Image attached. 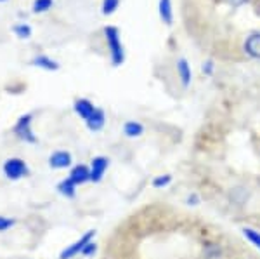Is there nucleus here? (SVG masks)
Wrapping results in <instances>:
<instances>
[{"label": "nucleus", "instance_id": "1", "mask_svg": "<svg viewBox=\"0 0 260 259\" xmlns=\"http://www.w3.org/2000/svg\"><path fill=\"white\" fill-rule=\"evenodd\" d=\"M104 40H106L108 51H110V60L113 66H121L125 63V47L121 42L120 30L113 24L104 26Z\"/></svg>", "mask_w": 260, "mask_h": 259}, {"label": "nucleus", "instance_id": "2", "mask_svg": "<svg viewBox=\"0 0 260 259\" xmlns=\"http://www.w3.org/2000/svg\"><path fill=\"white\" fill-rule=\"evenodd\" d=\"M12 132L18 137L19 141L28 145H35L39 141L35 131H33V113H24L21 115L18 120H16L14 127H12Z\"/></svg>", "mask_w": 260, "mask_h": 259}, {"label": "nucleus", "instance_id": "3", "mask_svg": "<svg viewBox=\"0 0 260 259\" xmlns=\"http://www.w3.org/2000/svg\"><path fill=\"white\" fill-rule=\"evenodd\" d=\"M2 172H4V176L7 179H11V181H19V179L30 176V165H28L23 158L11 157L2 164Z\"/></svg>", "mask_w": 260, "mask_h": 259}, {"label": "nucleus", "instance_id": "4", "mask_svg": "<svg viewBox=\"0 0 260 259\" xmlns=\"http://www.w3.org/2000/svg\"><path fill=\"white\" fill-rule=\"evenodd\" d=\"M95 239V229H89V232H85L83 235H80V239H77L73 242V244L66 245L64 249L59 252V259H75L78 257L82 254L83 247H85L89 242H92Z\"/></svg>", "mask_w": 260, "mask_h": 259}, {"label": "nucleus", "instance_id": "5", "mask_svg": "<svg viewBox=\"0 0 260 259\" xmlns=\"http://www.w3.org/2000/svg\"><path fill=\"white\" fill-rule=\"evenodd\" d=\"M90 183H101L106 176L108 169H110V158L104 155H98L90 160Z\"/></svg>", "mask_w": 260, "mask_h": 259}, {"label": "nucleus", "instance_id": "6", "mask_svg": "<svg viewBox=\"0 0 260 259\" xmlns=\"http://www.w3.org/2000/svg\"><path fill=\"white\" fill-rule=\"evenodd\" d=\"M243 52L251 61L260 63V32H251L243 40Z\"/></svg>", "mask_w": 260, "mask_h": 259}, {"label": "nucleus", "instance_id": "7", "mask_svg": "<svg viewBox=\"0 0 260 259\" xmlns=\"http://www.w3.org/2000/svg\"><path fill=\"white\" fill-rule=\"evenodd\" d=\"M73 165V155L68 150H56V152L50 153L49 157V167L54 170H62V169H70Z\"/></svg>", "mask_w": 260, "mask_h": 259}, {"label": "nucleus", "instance_id": "8", "mask_svg": "<svg viewBox=\"0 0 260 259\" xmlns=\"http://www.w3.org/2000/svg\"><path fill=\"white\" fill-rule=\"evenodd\" d=\"M175 70H177L180 85H182L184 89H187L192 83V68L189 65V61H187L186 57H179L177 63H175Z\"/></svg>", "mask_w": 260, "mask_h": 259}, {"label": "nucleus", "instance_id": "9", "mask_svg": "<svg viewBox=\"0 0 260 259\" xmlns=\"http://www.w3.org/2000/svg\"><path fill=\"white\" fill-rule=\"evenodd\" d=\"M68 178L77 186H82V185H87V183H90V169H89V165H85V164L73 165L70 169Z\"/></svg>", "mask_w": 260, "mask_h": 259}, {"label": "nucleus", "instance_id": "10", "mask_svg": "<svg viewBox=\"0 0 260 259\" xmlns=\"http://www.w3.org/2000/svg\"><path fill=\"white\" fill-rule=\"evenodd\" d=\"M95 108H98V106H94V103H92L90 99H87V98H77L73 101V111L77 113V117H80L83 122H85V120L89 119L92 113H94Z\"/></svg>", "mask_w": 260, "mask_h": 259}, {"label": "nucleus", "instance_id": "11", "mask_svg": "<svg viewBox=\"0 0 260 259\" xmlns=\"http://www.w3.org/2000/svg\"><path fill=\"white\" fill-rule=\"evenodd\" d=\"M85 125L90 132H99L106 125V113H104L103 108H95V111L92 113L89 119L85 120Z\"/></svg>", "mask_w": 260, "mask_h": 259}, {"label": "nucleus", "instance_id": "12", "mask_svg": "<svg viewBox=\"0 0 260 259\" xmlns=\"http://www.w3.org/2000/svg\"><path fill=\"white\" fill-rule=\"evenodd\" d=\"M158 16L165 26L174 24V4H172V0H158Z\"/></svg>", "mask_w": 260, "mask_h": 259}, {"label": "nucleus", "instance_id": "13", "mask_svg": "<svg viewBox=\"0 0 260 259\" xmlns=\"http://www.w3.org/2000/svg\"><path fill=\"white\" fill-rule=\"evenodd\" d=\"M31 65L37 66V68L45 70V72H57V70H59V63L56 60H52L50 56H47V54H37L31 60Z\"/></svg>", "mask_w": 260, "mask_h": 259}, {"label": "nucleus", "instance_id": "14", "mask_svg": "<svg viewBox=\"0 0 260 259\" xmlns=\"http://www.w3.org/2000/svg\"><path fill=\"white\" fill-rule=\"evenodd\" d=\"M121 131H123V134L127 137L134 139V137H141L144 134V125H142L139 120H127V122L123 124V127H121Z\"/></svg>", "mask_w": 260, "mask_h": 259}, {"label": "nucleus", "instance_id": "15", "mask_svg": "<svg viewBox=\"0 0 260 259\" xmlns=\"http://www.w3.org/2000/svg\"><path fill=\"white\" fill-rule=\"evenodd\" d=\"M77 188L78 186L75 185L70 178H64V179H61V181L57 183L56 190H57V193L62 195L64 198H75V197H77Z\"/></svg>", "mask_w": 260, "mask_h": 259}, {"label": "nucleus", "instance_id": "16", "mask_svg": "<svg viewBox=\"0 0 260 259\" xmlns=\"http://www.w3.org/2000/svg\"><path fill=\"white\" fill-rule=\"evenodd\" d=\"M241 232H243V235H245V239L248 240L253 247H257L260 250V232H258V229H255L251 226H245Z\"/></svg>", "mask_w": 260, "mask_h": 259}, {"label": "nucleus", "instance_id": "17", "mask_svg": "<svg viewBox=\"0 0 260 259\" xmlns=\"http://www.w3.org/2000/svg\"><path fill=\"white\" fill-rule=\"evenodd\" d=\"M12 32H14V35L18 37V39H30L31 37V26L28 23H18L12 26Z\"/></svg>", "mask_w": 260, "mask_h": 259}, {"label": "nucleus", "instance_id": "18", "mask_svg": "<svg viewBox=\"0 0 260 259\" xmlns=\"http://www.w3.org/2000/svg\"><path fill=\"white\" fill-rule=\"evenodd\" d=\"M120 2L121 0H103L101 2V12H103V16L115 14L116 9L120 7Z\"/></svg>", "mask_w": 260, "mask_h": 259}, {"label": "nucleus", "instance_id": "19", "mask_svg": "<svg viewBox=\"0 0 260 259\" xmlns=\"http://www.w3.org/2000/svg\"><path fill=\"white\" fill-rule=\"evenodd\" d=\"M52 6H54V0H33L31 9L35 14H42V12H47L52 9Z\"/></svg>", "mask_w": 260, "mask_h": 259}, {"label": "nucleus", "instance_id": "20", "mask_svg": "<svg viewBox=\"0 0 260 259\" xmlns=\"http://www.w3.org/2000/svg\"><path fill=\"white\" fill-rule=\"evenodd\" d=\"M172 183V176L170 174H161V176H156L153 179V188H156V190H163V188H167Z\"/></svg>", "mask_w": 260, "mask_h": 259}, {"label": "nucleus", "instance_id": "21", "mask_svg": "<svg viewBox=\"0 0 260 259\" xmlns=\"http://www.w3.org/2000/svg\"><path fill=\"white\" fill-rule=\"evenodd\" d=\"M14 224H16L14 218H9V216H2V214H0V233L11 229L12 226H14Z\"/></svg>", "mask_w": 260, "mask_h": 259}, {"label": "nucleus", "instance_id": "22", "mask_svg": "<svg viewBox=\"0 0 260 259\" xmlns=\"http://www.w3.org/2000/svg\"><path fill=\"white\" fill-rule=\"evenodd\" d=\"M201 73L205 75V77H212L213 73H215V63L212 60H207L201 63Z\"/></svg>", "mask_w": 260, "mask_h": 259}, {"label": "nucleus", "instance_id": "23", "mask_svg": "<svg viewBox=\"0 0 260 259\" xmlns=\"http://www.w3.org/2000/svg\"><path fill=\"white\" fill-rule=\"evenodd\" d=\"M95 252H98V244H95V242L92 240V242H89V244L85 245V247H83L80 256H83V257H92V256H95Z\"/></svg>", "mask_w": 260, "mask_h": 259}, {"label": "nucleus", "instance_id": "24", "mask_svg": "<svg viewBox=\"0 0 260 259\" xmlns=\"http://www.w3.org/2000/svg\"><path fill=\"white\" fill-rule=\"evenodd\" d=\"M228 6L231 7H234V9H238V7H241V6H245V4H248L250 0H224Z\"/></svg>", "mask_w": 260, "mask_h": 259}, {"label": "nucleus", "instance_id": "25", "mask_svg": "<svg viewBox=\"0 0 260 259\" xmlns=\"http://www.w3.org/2000/svg\"><path fill=\"white\" fill-rule=\"evenodd\" d=\"M186 202L189 204V206H198V204H200V197L196 193H191L189 197H187Z\"/></svg>", "mask_w": 260, "mask_h": 259}, {"label": "nucleus", "instance_id": "26", "mask_svg": "<svg viewBox=\"0 0 260 259\" xmlns=\"http://www.w3.org/2000/svg\"><path fill=\"white\" fill-rule=\"evenodd\" d=\"M0 2H7V0H0Z\"/></svg>", "mask_w": 260, "mask_h": 259}]
</instances>
